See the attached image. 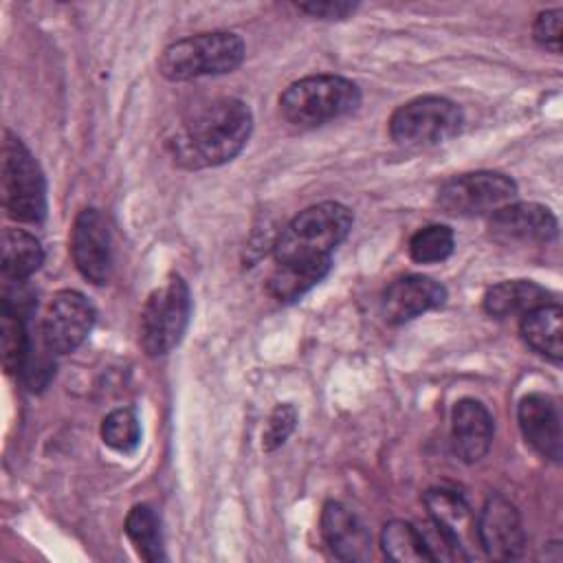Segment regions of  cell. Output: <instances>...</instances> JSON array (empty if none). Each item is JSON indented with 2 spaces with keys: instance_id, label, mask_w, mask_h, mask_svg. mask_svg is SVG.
I'll list each match as a JSON object with an SVG mask.
<instances>
[{
  "instance_id": "cell-23",
  "label": "cell",
  "mask_w": 563,
  "mask_h": 563,
  "mask_svg": "<svg viewBox=\"0 0 563 563\" xmlns=\"http://www.w3.org/2000/svg\"><path fill=\"white\" fill-rule=\"evenodd\" d=\"M380 548L387 559L398 563H431L418 526L405 519H394L383 526Z\"/></svg>"
},
{
  "instance_id": "cell-21",
  "label": "cell",
  "mask_w": 563,
  "mask_h": 563,
  "mask_svg": "<svg viewBox=\"0 0 563 563\" xmlns=\"http://www.w3.org/2000/svg\"><path fill=\"white\" fill-rule=\"evenodd\" d=\"M422 501L429 510V519L440 523L464 545V534L468 532V528H475L466 499L449 488H431L422 495Z\"/></svg>"
},
{
  "instance_id": "cell-13",
  "label": "cell",
  "mask_w": 563,
  "mask_h": 563,
  "mask_svg": "<svg viewBox=\"0 0 563 563\" xmlns=\"http://www.w3.org/2000/svg\"><path fill=\"white\" fill-rule=\"evenodd\" d=\"M446 301V288L427 275H402L394 279L380 299V310L387 323L400 325Z\"/></svg>"
},
{
  "instance_id": "cell-25",
  "label": "cell",
  "mask_w": 563,
  "mask_h": 563,
  "mask_svg": "<svg viewBox=\"0 0 563 563\" xmlns=\"http://www.w3.org/2000/svg\"><path fill=\"white\" fill-rule=\"evenodd\" d=\"M0 347H2V365L7 374H22L31 352V339H29L24 319L7 310H2V317H0Z\"/></svg>"
},
{
  "instance_id": "cell-8",
  "label": "cell",
  "mask_w": 563,
  "mask_h": 563,
  "mask_svg": "<svg viewBox=\"0 0 563 563\" xmlns=\"http://www.w3.org/2000/svg\"><path fill=\"white\" fill-rule=\"evenodd\" d=\"M517 183L501 172H466L438 189V207L451 216H493L517 200Z\"/></svg>"
},
{
  "instance_id": "cell-3",
  "label": "cell",
  "mask_w": 563,
  "mask_h": 563,
  "mask_svg": "<svg viewBox=\"0 0 563 563\" xmlns=\"http://www.w3.org/2000/svg\"><path fill=\"white\" fill-rule=\"evenodd\" d=\"M246 55L244 40L231 31L196 33L172 42L158 57V73L169 81H189L233 73Z\"/></svg>"
},
{
  "instance_id": "cell-19",
  "label": "cell",
  "mask_w": 563,
  "mask_h": 563,
  "mask_svg": "<svg viewBox=\"0 0 563 563\" xmlns=\"http://www.w3.org/2000/svg\"><path fill=\"white\" fill-rule=\"evenodd\" d=\"M561 332H563V310L556 301L543 303L521 314V323H519L521 339L526 341L528 347H532L537 354H541L552 363H561V356H563Z\"/></svg>"
},
{
  "instance_id": "cell-26",
  "label": "cell",
  "mask_w": 563,
  "mask_h": 563,
  "mask_svg": "<svg viewBox=\"0 0 563 563\" xmlns=\"http://www.w3.org/2000/svg\"><path fill=\"white\" fill-rule=\"evenodd\" d=\"M101 440L117 453H134L141 442V422L130 407L112 409L101 422Z\"/></svg>"
},
{
  "instance_id": "cell-15",
  "label": "cell",
  "mask_w": 563,
  "mask_h": 563,
  "mask_svg": "<svg viewBox=\"0 0 563 563\" xmlns=\"http://www.w3.org/2000/svg\"><path fill=\"white\" fill-rule=\"evenodd\" d=\"M321 537L339 561L361 563L372 559V534L365 521L341 501L323 504Z\"/></svg>"
},
{
  "instance_id": "cell-6",
  "label": "cell",
  "mask_w": 563,
  "mask_h": 563,
  "mask_svg": "<svg viewBox=\"0 0 563 563\" xmlns=\"http://www.w3.org/2000/svg\"><path fill=\"white\" fill-rule=\"evenodd\" d=\"M191 314L189 286L180 275H169L154 288L141 310L139 343L147 356L172 352L185 336Z\"/></svg>"
},
{
  "instance_id": "cell-5",
  "label": "cell",
  "mask_w": 563,
  "mask_h": 563,
  "mask_svg": "<svg viewBox=\"0 0 563 563\" xmlns=\"http://www.w3.org/2000/svg\"><path fill=\"white\" fill-rule=\"evenodd\" d=\"M2 205L18 222L37 224L46 218V180L40 163L13 132L2 141Z\"/></svg>"
},
{
  "instance_id": "cell-29",
  "label": "cell",
  "mask_w": 563,
  "mask_h": 563,
  "mask_svg": "<svg viewBox=\"0 0 563 563\" xmlns=\"http://www.w3.org/2000/svg\"><path fill=\"white\" fill-rule=\"evenodd\" d=\"M295 7L301 13L319 20H345L358 9L356 2H347V0H310V2H297Z\"/></svg>"
},
{
  "instance_id": "cell-20",
  "label": "cell",
  "mask_w": 563,
  "mask_h": 563,
  "mask_svg": "<svg viewBox=\"0 0 563 563\" xmlns=\"http://www.w3.org/2000/svg\"><path fill=\"white\" fill-rule=\"evenodd\" d=\"M44 262V249L40 240L24 231L7 227L2 231V275L4 279L26 282L40 271Z\"/></svg>"
},
{
  "instance_id": "cell-16",
  "label": "cell",
  "mask_w": 563,
  "mask_h": 563,
  "mask_svg": "<svg viewBox=\"0 0 563 563\" xmlns=\"http://www.w3.org/2000/svg\"><path fill=\"white\" fill-rule=\"evenodd\" d=\"M495 435V420L484 402L475 398H462L451 413V442L455 455L475 464L490 451Z\"/></svg>"
},
{
  "instance_id": "cell-24",
  "label": "cell",
  "mask_w": 563,
  "mask_h": 563,
  "mask_svg": "<svg viewBox=\"0 0 563 563\" xmlns=\"http://www.w3.org/2000/svg\"><path fill=\"white\" fill-rule=\"evenodd\" d=\"M455 249L453 229L446 224H427L409 240V257L418 264H435L451 257Z\"/></svg>"
},
{
  "instance_id": "cell-22",
  "label": "cell",
  "mask_w": 563,
  "mask_h": 563,
  "mask_svg": "<svg viewBox=\"0 0 563 563\" xmlns=\"http://www.w3.org/2000/svg\"><path fill=\"white\" fill-rule=\"evenodd\" d=\"M125 537L134 545L136 554L143 561L158 563L165 561V545H163V532H161V521L156 512L147 504H136L128 517H125Z\"/></svg>"
},
{
  "instance_id": "cell-10",
  "label": "cell",
  "mask_w": 563,
  "mask_h": 563,
  "mask_svg": "<svg viewBox=\"0 0 563 563\" xmlns=\"http://www.w3.org/2000/svg\"><path fill=\"white\" fill-rule=\"evenodd\" d=\"M70 257L84 279L101 286L112 271V240L99 209L86 207L75 216L70 229Z\"/></svg>"
},
{
  "instance_id": "cell-17",
  "label": "cell",
  "mask_w": 563,
  "mask_h": 563,
  "mask_svg": "<svg viewBox=\"0 0 563 563\" xmlns=\"http://www.w3.org/2000/svg\"><path fill=\"white\" fill-rule=\"evenodd\" d=\"M332 268V257L323 260H295L275 262L273 273L266 279V290L279 303H290L314 288Z\"/></svg>"
},
{
  "instance_id": "cell-28",
  "label": "cell",
  "mask_w": 563,
  "mask_h": 563,
  "mask_svg": "<svg viewBox=\"0 0 563 563\" xmlns=\"http://www.w3.org/2000/svg\"><path fill=\"white\" fill-rule=\"evenodd\" d=\"M561 18H563L561 9H545L537 15L532 24L534 42L556 55L561 53Z\"/></svg>"
},
{
  "instance_id": "cell-7",
  "label": "cell",
  "mask_w": 563,
  "mask_h": 563,
  "mask_svg": "<svg viewBox=\"0 0 563 563\" xmlns=\"http://www.w3.org/2000/svg\"><path fill=\"white\" fill-rule=\"evenodd\" d=\"M464 123L462 108L438 95L416 97L394 110L389 117V136L398 145L429 147L446 143L460 134Z\"/></svg>"
},
{
  "instance_id": "cell-11",
  "label": "cell",
  "mask_w": 563,
  "mask_h": 563,
  "mask_svg": "<svg viewBox=\"0 0 563 563\" xmlns=\"http://www.w3.org/2000/svg\"><path fill=\"white\" fill-rule=\"evenodd\" d=\"M475 537L486 556L497 561L519 559L526 550V530L517 506L504 495H490L475 521Z\"/></svg>"
},
{
  "instance_id": "cell-14",
  "label": "cell",
  "mask_w": 563,
  "mask_h": 563,
  "mask_svg": "<svg viewBox=\"0 0 563 563\" xmlns=\"http://www.w3.org/2000/svg\"><path fill=\"white\" fill-rule=\"evenodd\" d=\"M517 420L523 440L545 460L561 462L563 433L561 413L552 396L532 391L526 394L517 405Z\"/></svg>"
},
{
  "instance_id": "cell-1",
  "label": "cell",
  "mask_w": 563,
  "mask_h": 563,
  "mask_svg": "<svg viewBox=\"0 0 563 563\" xmlns=\"http://www.w3.org/2000/svg\"><path fill=\"white\" fill-rule=\"evenodd\" d=\"M251 132V108L242 99L218 97L183 117L167 145L176 165L205 169L233 161L244 150Z\"/></svg>"
},
{
  "instance_id": "cell-9",
  "label": "cell",
  "mask_w": 563,
  "mask_h": 563,
  "mask_svg": "<svg viewBox=\"0 0 563 563\" xmlns=\"http://www.w3.org/2000/svg\"><path fill=\"white\" fill-rule=\"evenodd\" d=\"M97 310L92 301L79 290H57L44 312L40 339L53 354L75 352L92 332Z\"/></svg>"
},
{
  "instance_id": "cell-4",
  "label": "cell",
  "mask_w": 563,
  "mask_h": 563,
  "mask_svg": "<svg viewBox=\"0 0 563 563\" xmlns=\"http://www.w3.org/2000/svg\"><path fill=\"white\" fill-rule=\"evenodd\" d=\"M361 106L358 86L341 75H308L279 95L282 117L297 128H317Z\"/></svg>"
},
{
  "instance_id": "cell-27",
  "label": "cell",
  "mask_w": 563,
  "mask_h": 563,
  "mask_svg": "<svg viewBox=\"0 0 563 563\" xmlns=\"http://www.w3.org/2000/svg\"><path fill=\"white\" fill-rule=\"evenodd\" d=\"M295 424H297V409L290 402L277 405L271 411L264 435H262L264 451L271 453V451L279 449L288 440V435L295 431Z\"/></svg>"
},
{
  "instance_id": "cell-12",
  "label": "cell",
  "mask_w": 563,
  "mask_h": 563,
  "mask_svg": "<svg viewBox=\"0 0 563 563\" xmlns=\"http://www.w3.org/2000/svg\"><path fill=\"white\" fill-rule=\"evenodd\" d=\"M488 233L504 244H548L559 233V220L539 202H510L488 216Z\"/></svg>"
},
{
  "instance_id": "cell-2",
  "label": "cell",
  "mask_w": 563,
  "mask_h": 563,
  "mask_svg": "<svg viewBox=\"0 0 563 563\" xmlns=\"http://www.w3.org/2000/svg\"><path fill=\"white\" fill-rule=\"evenodd\" d=\"M352 222V211L334 200L299 211L273 242L275 262L330 257L332 251L347 238Z\"/></svg>"
},
{
  "instance_id": "cell-18",
  "label": "cell",
  "mask_w": 563,
  "mask_h": 563,
  "mask_svg": "<svg viewBox=\"0 0 563 563\" xmlns=\"http://www.w3.org/2000/svg\"><path fill=\"white\" fill-rule=\"evenodd\" d=\"M552 301V292L543 286H539L532 279H506L495 286H490L484 292L482 306L490 317L504 319L515 314H526L532 308H539L543 303Z\"/></svg>"
}]
</instances>
